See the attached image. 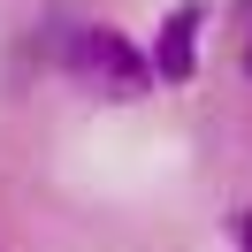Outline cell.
I'll use <instances>...</instances> for the list:
<instances>
[{"label":"cell","mask_w":252,"mask_h":252,"mask_svg":"<svg viewBox=\"0 0 252 252\" xmlns=\"http://www.w3.org/2000/svg\"><path fill=\"white\" fill-rule=\"evenodd\" d=\"M199 23H206V8L199 0H184V8H168L160 16V38H153V69L168 84H184L191 69H199Z\"/></svg>","instance_id":"cell-2"},{"label":"cell","mask_w":252,"mask_h":252,"mask_svg":"<svg viewBox=\"0 0 252 252\" xmlns=\"http://www.w3.org/2000/svg\"><path fill=\"white\" fill-rule=\"evenodd\" d=\"M62 69H69V77H84V84H99L107 99H138L145 84H153V62H145V54L130 46L123 31H107V23H84V31H69Z\"/></svg>","instance_id":"cell-1"},{"label":"cell","mask_w":252,"mask_h":252,"mask_svg":"<svg viewBox=\"0 0 252 252\" xmlns=\"http://www.w3.org/2000/svg\"><path fill=\"white\" fill-rule=\"evenodd\" d=\"M237 252H252V206L237 214Z\"/></svg>","instance_id":"cell-3"},{"label":"cell","mask_w":252,"mask_h":252,"mask_svg":"<svg viewBox=\"0 0 252 252\" xmlns=\"http://www.w3.org/2000/svg\"><path fill=\"white\" fill-rule=\"evenodd\" d=\"M245 77H252V38H245Z\"/></svg>","instance_id":"cell-4"}]
</instances>
